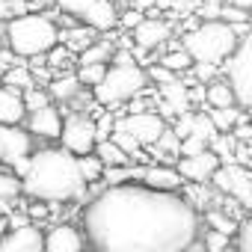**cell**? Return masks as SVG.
Here are the masks:
<instances>
[{
    "mask_svg": "<svg viewBox=\"0 0 252 252\" xmlns=\"http://www.w3.org/2000/svg\"><path fill=\"white\" fill-rule=\"evenodd\" d=\"M228 3H234V6H240V9H246V12H252V0H228Z\"/></svg>",
    "mask_w": 252,
    "mask_h": 252,
    "instance_id": "f35d334b",
    "label": "cell"
},
{
    "mask_svg": "<svg viewBox=\"0 0 252 252\" xmlns=\"http://www.w3.org/2000/svg\"><path fill=\"white\" fill-rule=\"evenodd\" d=\"M116 125H122L125 131H131L146 149H152L158 140H160V134L169 128L166 125V119L163 116H158V113H152V110H137V113H128L125 119H116Z\"/></svg>",
    "mask_w": 252,
    "mask_h": 252,
    "instance_id": "9c48e42d",
    "label": "cell"
},
{
    "mask_svg": "<svg viewBox=\"0 0 252 252\" xmlns=\"http://www.w3.org/2000/svg\"><path fill=\"white\" fill-rule=\"evenodd\" d=\"M113 54H116V45H113V42H107V39H95L83 54H77V63H80V65H86V63H110Z\"/></svg>",
    "mask_w": 252,
    "mask_h": 252,
    "instance_id": "7402d4cb",
    "label": "cell"
},
{
    "mask_svg": "<svg viewBox=\"0 0 252 252\" xmlns=\"http://www.w3.org/2000/svg\"><path fill=\"white\" fill-rule=\"evenodd\" d=\"M107 68H110L107 63H86V65H80V68H77V77H80V83H83V86H89V89H92V86H98V83L104 80Z\"/></svg>",
    "mask_w": 252,
    "mask_h": 252,
    "instance_id": "83f0119b",
    "label": "cell"
},
{
    "mask_svg": "<svg viewBox=\"0 0 252 252\" xmlns=\"http://www.w3.org/2000/svg\"><path fill=\"white\" fill-rule=\"evenodd\" d=\"M83 228L101 252H181L199 243L202 214L178 190L119 181L92 196Z\"/></svg>",
    "mask_w": 252,
    "mask_h": 252,
    "instance_id": "6da1fadb",
    "label": "cell"
},
{
    "mask_svg": "<svg viewBox=\"0 0 252 252\" xmlns=\"http://www.w3.org/2000/svg\"><path fill=\"white\" fill-rule=\"evenodd\" d=\"M27 104H24V95L12 86H0V122L6 125H21L27 119Z\"/></svg>",
    "mask_w": 252,
    "mask_h": 252,
    "instance_id": "e0dca14e",
    "label": "cell"
},
{
    "mask_svg": "<svg viewBox=\"0 0 252 252\" xmlns=\"http://www.w3.org/2000/svg\"><path fill=\"white\" fill-rule=\"evenodd\" d=\"M95 33H98L95 27L83 24V27H68V30H63V36H60V39H63V45H68L74 54H83V51H86V48L98 39Z\"/></svg>",
    "mask_w": 252,
    "mask_h": 252,
    "instance_id": "d6986e66",
    "label": "cell"
},
{
    "mask_svg": "<svg viewBox=\"0 0 252 252\" xmlns=\"http://www.w3.org/2000/svg\"><path fill=\"white\" fill-rule=\"evenodd\" d=\"M175 166L187 178V184H208V181H214L217 169L222 166V158L214 149H205V152H196V155H181L175 160Z\"/></svg>",
    "mask_w": 252,
    "mask_h": 252,
    "instance_id": "30bf717a",
    "label": "cell"
},
{
    "mask_svg": "<svg viewBox=\"0 0 252 252\" xmlns=\"http://www.w3.org/2000/svg\"><path fill=\"white\" fill-rule=\"evenodd\" d=\"M63 125L65 122H63V116H60V110L54 104H45V107L27 113V131L30 134H39L45 140H60Z\"/></svg>",
    "mask_w": 252,
    "mask_h": 252,
    "instance_id": "7c38bea8",
    "label": "cell"
},
{
    "mask_svg": "<svg viewBox=\"0 0 252 252\" xmlns=\"http://www.w3.org/2000/svg\"><path fill=\"white\" fill-rule=\"evenodd\" d=\"M60 36V24L51 18V12H24L6 21V45L18 57H45L54 45L63 42Z\"/></svg>",
    "mask_w": 252,
    "mask_h": 252,
    "instance_id": "3957f363",
    "label": "cell"
},
{
    "mask_svg": "<svg viewBox=\"0 0 252 252\" xmlns=\"http://www.w3.org/2000/svg\"><path fill=\"white\" fill-rule=\"evenodd\" d=\"M9 166H12V172H15L18 178H24V175L30 172V158H27V155H18V158H15Z\"/></svg>",
    "mask_w": 252,
    "mask_h": 252,
    "instance_id": "8d00e7d4",
    "label": "cell"
},
{
    "mask_svg": "<svg viewBox=\"0 0 252 252\" xmlns=\"http://www.w3.org/2000/svg\"><path fill=\"white\" fill-rule=\"evenodd\" d=\"M63 146L74 155H89L95 152L98 146V125L92 116H83V113H71L63 125V134H60Z\"/></svg>",
    "mask_w": 252,
    "mask_h": 252,
    "instance_id": "52a82bcc",
    "label": "cell"
},
{
    "mask_svg": "<svg viewBox=\"0 0 252 252\" xmlns=\"http://www.w3.org/2000/svg\"><path fill=\"white\" fill-rule=\"evenodd\" d=\"M205 104L208 107H234L237 104V92H234L231 80L220 77V74L214 80H208L205 83Z\"/></svg>",
    "mask_w": 252,
    "mask_h": 252,
    "instance_id": "ac0fdd59",
    "label": "cell"
},
{
    "mask_svg": "<svg viewBox=\"0 0 252 252\" xmlns=\"http://www.w3.org/2000/svg\"><path fill=\"white\" fill-rule=\"evenodd\" d=\"M220 68L222 65H214V63H193V77L199 80V83H208V80H214L217 74H220Z\"/></svg>",
    "mask_w": 252,
    "mask_h": 252,
    "instance_id": "e575fe53",
    "label": "cell"
},
{
    "mask_svg": "<svg viewBox=\"0 0 252 252\" xmlns=\"http://www.w3.org/2000/svg\"><path fill=\"white\" fill-rule=\"evenodd\" d=\"M205 220H208V225H211V228H220V231H225V234H231V237H234V234H237V228H240V222H237V220H231V217H225L220 208H217V211H208V217H205Z\"/></svg>",
    "mask_w": 252,
    "mask_h": 252,
    "instance_id": "f546056e",
    "label": "cell"
},
{
    "mask_svg": "<svg viewBox=\"0 0 252 252\" xmlns=\"http://www.w3.org/2000/svg\"><path fill=\"white\" fill-rule=\"evenodd\" d=\"M199 246L208 249V252H222V249H231V246H234V237L225 234V231H220V228H205Z\"/></svg>",
    "mask_w": 252,
    "mask_h": 252,
    "instance_id": "d4e9b609",
    "label": "cell"
},
{
    "mask_svg": "<svg viewBox=\"0 0 252 252\" xmlns=\"http://www.w3.org/2000/svg\"><path fill=\"white\" fill-rule=\"evenodd\" d=\"M240 33L234 24L214 18V21H199L196 27H190L181 39V45L193 54L196 63H214V65H225V60L237 51L240 45Z\"/></svg>",
    "mask_w": 252,
    "mask_h": 252,
    "instance_id": "277c9868",
    "label": "cell"
},
{
    "mask_svg": "<svg viewBox=\"0 0 252 252\" xmlns=\"http://www.w3.org/2000/svg\"><path fill=\"white\" fill-rule=\"evenodd\" d=\"M77 160H80V172H83V178L92 184V181H98L101 175H104V169H107V163L95 155V152H89V155H77Z\"/></svg>",
    "mask_w": 252,
    "mask_h": 252,
    "instance_id": "4316f807",
    "label": "cell"
},
{
    "mask_svg": "<svg viewBox=\"0 0 252 252\" xmlns=\"http://www.w3.org/2000/svg\"><path fill=\"white\" fill-rule=\"evenodd\" d=\"M27 214H30V217H45L48 208H45V205H27Z\"/></svg>",
    "mask_w": 252,
    "mask_h": 252,
    "instance_id": "74e56055",
    "label": "cell"
},
{
    "mask_svg": "<svg viewBox=\"0 0 252 252\" xmlns=\"http://www.w3.org/2000/svg\"><path fill=\"white\" fill-rule=\"evenodd\" d=\"M222 68H225V77L231 80L234 92H237V104L249 107L252 104V39H249V33L240 39L237 51L225 60Z\"/></svg>",
    "mask_w": 252,
    "mask_h": 252,
    "instance_id": "8992f818",
    "label": "cell"
},
{
    "mask_svg": "<svg viewBox=\"0 0 252 252\" xmlns=\"http://www.w3.org/2000/svg\"><path fill=\"white\" fill-rule=\"evenodd\" d=\"M3 83L6 86H12V89H30V86H36V74H33V68H27V65H21V63H15L12 68H6L3 71Z\"/></svg>",
    "mask_w": 252,
    "mask_h": 252,
    "instance_id": "cb8c5ba5",
    "label": "cell"
},
{
    "mask_svg": "<svg viewBox=\"0 0 252 252\" xmlns=\"http://www.w3.org/2000/svg\"><path fill=\"white\" fill-rule=\"evenodd\" d=\"M51 92H42L39 86H30V89H24V104H27V110H39V107H45V104H51Z\"/></svg>",
    "mask_w": 252,
    "mask_h": 252,
    "instance_id": "4dcf8cb0",
    "label": "cell"
},
{
    "mask_svg": "<svg viewBox=\"0 0 252 252\" xmlns=\"http://www.w3.org/2000/svg\"><path fill=\"white\" fill-rule=\"evenodd\" d=\"M0 143H3V149H6V160L3 163H12L18 155H30V149H33L30 131H21L18 125H6V122H0Z\"/></svg>",
    "mask_w": 252,
    "mask_h": 252,
    "instance_id": "2e32d148",
    "label": "cell"
},
{
    "mask_svg": "<svg viewBox=\"0 0 252 252\" xmlns=\"http://www.w3.org/2000/svg\"><path fill=\"white\" fill-rule=\"evenodd\" d=\"M39 249H45V234L33 222L15 225L0 237V252H39Z\"/></svg>",
    "mask_w": 252,
    "mask_h": 252,
    "instance_id": "8fae6325",
    "label": "cell"
},
{
    "mask_svg": "<svg viewBox=\"0 0 252 252\" xmlns=\"http://www.w3.org/2000/svg\"><path fill=\"white\" fill-rule=\"evenodd\" d=\"M158 63H163V65H166V68H172L175 74H184V71H190V68H193V63H196V60H193V54H190L184 45H178L175 51H166Z\"/></svg>",
    "mask_w": 252,
    "mask_h": 252,
    "instance_id": "603a6c76",
    "label": "cell"
},
{
    "mask_svg": "<svg viewBox=\"0 0 252 252\" xmlns=\"http://www.w3.org/2000/svg\"><path fill=\"white\" fill-rule=\"evenodd\" d=\"M9 15V3H6V0H0V18H6Z\"/></svg>",
    "mask_w": 252,
    "mask_h": 252,
    "instance_id": "ab89813d",
    "label": "cell"
},
{
    "mask_svg": "<svg viewBox=\"0 0 252 252\" xmlns=\"http://www.w3.org/2000/svg\"><path fill=\"white\" fill-rule=\"evenodd\" d=\"M222 9H225V0H202V6H199V18H202V21L222 18Z\"/></svg>",
    "mask_w": 252,
    "mask_h": 252,
    "instance_id": "d6a6232c",
    "label": "cell"
},
{
    "mask_svg": "<svg viewBox=\"0 0 252 252\" xmlns=\"http://www.w3.org/2000/svg\"><path fill=\"white\" fill-rule=\"evenodd\" d=\"M86 178L80 172V160L74 152L63 149H42L30 158V172L21 178L27 196L39 202H68L86 193Z\"/></svg>",
    "mask_w": 252,
    "mask_h": 252,
    "instance_id": "7a4b0ae2",
    "label": "cell"
},
{
    "mask_svg": "<svg viewBox=\"0 0 252 252\" xmlns=\"http://www.w3.org/2000/svg\"><path fill=\"white\" fill-rule=\"evenodd\" d=\"M54 3H57V9H60V12H65V15H71V18L83 21V18L98 6V0H54Z\"/></svg>",
    "mask_w": 252,
    "mask_h": 252,
    "instance_id": "484cf974",
    "label": "cell"
},
{
    "mask_svg": "<svg viewBox=\"0 0 252 252\" xmlns=\"http://www.w3.org/2000/svg\"><path fill=\"white\" fill-rule=\"evenodd\" d=\"M146 15L140 12V9H125V12H119V27H128V30H134L140 21H143Z\"/></svg>",
    "mask_w": 252,
    "mask_h": 252,
    "instance_id": "d590c367",
    "label": "cell"
},
{
    "mask_svg": "<svg viewBox=\"0 0 252 252\" xmlns=\"http://www.w3.org/2000/svg\"><path fill=\"white\" fill-rule=\"evenodd\" d=\"M80 89H83V83H80L77 74H63V77H54V80L48 83V92H51L57 101H71V98L80 95Z\"/></svg>",
    "mask_w": 252,
    "mask_h": 252,
    "instance_id": "ffe728a7",
    "label": "cell"
},
{
    "mask_svg": "<svg viewBox=\"0 0 252 252\" xmlns=\"http://www.w3.org/2000/svg\"><path fill=\"white\" fill-rule=\"evenodd\" d=\"M149 71L140 68L137 63H113L104 74V80L98 86H92V98L101 107H113V104H128L131 98L143 95L149 86Z\"/></svg>",
    "mask_w": 252,
    "mask_h": 252,
    "instance_id": "5b68a950",
    "label": "cell"
},
{
    "mask_svg": "<svg viewBox=\"0 0 252 252\" xmlns=\"http://www.w3.org/2000/svg\"><path fill=\"white\" fill-rule=\"evenodd\" d=\"M160 110L166 113H184V110H193V89L187 83H181L178 77L160 83Z\"/></svg>",
    "mask_w": 252,
    "mask_h": 252,
    "instance_id": "5bb4252c",
    "label": "cell"
},
{
    "mask_svg": "<svg viewBox=\"0 0 252 252\" xmlns=\"http://www.w3.org/2000/svg\"><path fill=\"white\" fill-rule=\"evenodd\" d=\"M214 184H217V190H222L225 196H231L234 202H240L243 208L252 211V169L225 160V163L217 169Z\"/></svg>",
    "mask_w": 252,
    "mask_h": 252,
    "instance_id": "ba28073f",
    "label": "cell"
},
{
    "mask_svg": "<svg viewBox=\"0 0 252 252\" xmlns=\"http://www.w3.org/2000/svg\"><path fill=\"white\" fill-rule=\"evenodd\" d=\"M6 160V149H3V143H0V163Z\"/></svg>",
    "mask_w": 252,
    "mask_h": 252,
    "instance_id": "60d3db41",
    "label": "cell"
},
{
    "mask_svg": "<svg viewBox=\"0 0 252 252\" xmlns=\"http://www.w3.org/2000/svg\"><path fill=\"white\" fill-rule=\"evenodd\" d=\"M95 155L107 163V166H128L134 158L128 155V152H125L116 140H101L98 146H95Z\"/></svg>",
    "mask_w": 252,
    "mask_h": 252,
    "instance_id": "44dd1931",
    "label": "cell"
},
{
    "mask_svg": "<svg viewBox=\"0 0 252 252\" xmlns=\"http://www.w3.org/2000/svg\"><path fill=\"white\" fill-rule=\"evenodd\" d=\"M172 36V24H166L163 18H143L137 27H134V45L143 48V51H155V48H163Z\"/></svg>",
    "mask_w": 252,
    "mask_h": 252,
    "instance_id": "4fadbf2b",
    "label": "cell"
},
{
    "mask_svg": "<svg viewBox=\"0 0 252 252\" xmlns=\"http://www.w3.org/2000/svg\"><path fill=\"white\" fill-rule=\"evenodd\" d=\"M246 116H249V122H252V104H249V107H246Z\"/></svg>",
    "mask_w": 252,
    "mask_h": 252,
    "instance_id": "b9f144b4",
    "label": "cell"
},
{
    "mask_svg": "<svg viewBox=\"0 0 252 252\" xmlns=\"http://www.w3.org/2000/svg\"><path fill=\"white\" fill-rule=\"evenodd\" d=\"M234 246L243 249V252H252V217H246L234 234Z\"/></svg>",
    "mask_w": 252,
    "mask_h": 252,
    "instance_id": "1f68e13d",
    "label": "cell"
},
{
    "mask_svg": "<svg viewBox=\"0 0 252 252\" xmlns=\"http://www.w3.org/2000/svg\"><path fill=\"white\" fill-rule=\"evenodd\" d=\"M21 190H24L21 187V178H15V175H0V199H15Z\"/></svg>",
    "mask_w": 252,
    "mask_h": 252,
    "instance_id": "836d02e7",
    "label": "cell"
},
{
    "mask_svg": "<svg viewBox=\"0 0 252 252\" xmlns=\"http://www.w3.org/2000/svg\"><path fill=\"white\" fill-rule=\"evenodd\" d=\"M89 240L71 225V222H60V225H54L51 231H48V237H45V249L48 252H77V249H83Z\"/></svg>",
    "mask_w": 252,
    "mask_h": 252,
    "instance_id": "9a60e30c",
    "label": "cell"
},
{
    "mask_svg": "<svg viewBox=\"0 0 252 252\" xmlns=\"http://www.w3.org/2000/svg\"><path fill=\"white\" fill-rule=\"evenodd\" d=\"M208 113H211V119H214V125L220 131H231L237 125V119H240V113L234 107H208Z\"/></svg>",
    "mask_w": 252,
    "mask_h": 252,
    "instance_id": "f1b7e54d",
    "label": "cell"
}]
</instances>
